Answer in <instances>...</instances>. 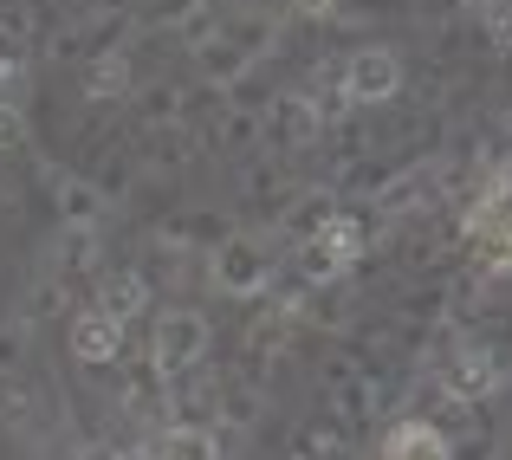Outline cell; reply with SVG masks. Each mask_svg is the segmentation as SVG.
I'll use <instances>...</instances> for the list:
<instances>
[{
  "label": "cell",
  "mask_w": 512,
  "mask_h": 460,
  "mask_svg": "<svg viewBox=\"0 0 512 460\" xmlns=\"http://www.w3.org/2000/svg\"><path fill=\"white\" fill-rule=\"evenodd\" d=\"M448 448H454V441L441 435V422H428V415H402V422H389L376 460H448Z\"/></svg>",
  "instance_id": "9c48e42d"
},
{
  "label": "cell",
  "mask_w": 512,
  "mask_h": 460,
  "mask_svg": "<svg viewBox=\"0 0 512 460\" xmlns=\"http://www.w3.org/2000/svg\"><path fill=\"white\" fill-rule=\"evenodd\" d=\"M78 91H85L91 104H111V98H130L137 91V72H130V52L124 46H104L85 59V72H78Z\"/></svg>",
  "instance_id": "8fae6325"
},
{
  "label": "cell",
  "mask_w": 512,
  "mask_h": 460,
  "mask_svg": "<svg viewBox=\"0 0 512 460\" xmlns=\"http://www.w3.org/2000/svg\"><path fill=\"white\" fill-rule=\"evenodd\" d=\"M338 188H305V195H292L286 208H279V227H286L292 234V247H299V240H312L318 227H331L338 221Z\"/></svg>",
  "instance_id": "4fadbf2b"
},
{
  "label": "cell",
  "mask_w": 512,
  "mask_h": 460,
  "mask_svg": "<svg viewBox=\"0 0 512 460\" xmlns=\"http://www.w3.org/2000/svg\"><path fill=\"white\" fill-rule=\"evenodd\" d=\"M26 363V318H0V376Z\"/></svg>",
  "instance_id": "ffe728a7"
},
{
  "label": "cell",
  "mask_w": 512,
  "mask_h": 460,
  "mask_svg": "<svg viewBox=\"0 0 512 460\" xmlns=\"http://www.w3.org/2000/svg\"><path fill=\"white\" fill-rule=\"evenodd\" d=\"M292 13H299V20H312V26H325V20H338V7L344 0H286Z\"/></svg>",
  "instance_id": "cb8c5ba5"
},
{
  "label": "cell",
  "mask_w": 512,
  "mask_h": 460,
  "mask_svg": "<svg viewBox=\"0 0 512 460\" xmlns=\"http://www.w3.org/2000/svg\"><path fill=\"white\" fill-rule=\"evenodd\" d=\"M221 26H227V20H221V7H214V0H195V7L175 20V33H182V46H188V52H201L214 33H221Z\"/></svg>",
  "instance_id": "d6986e66"
},
{
  "label": "cell",
  "mask_w": 512,
  "mask_h": 460,
  "mask_svg": "<svg viewBox=\"0 0 512 460\" xmlns=\"http://www.w3.org/2000/svg\"><path fill=\"white\" fill-rule=\"evenodd\" d=\"M188 156H195V130H188V124L156 130V162H188Z\"/></svg>",
  "instance_id": "44dd1931"
},
{
  "label": "cell",
  "mask_w": 512,
  "mask_h": 460,
  "mask_svg": "<svg viewBox=\"0 0 512 460\" xmlns=\"http://www.w3.org/2000/svg\"><path fill=\"white\" fill-rule=\"evenodd\" d=\"M260 52H273V20L266 26H221V33L195 52V65H201V78H208L214 91H227L260 65Z\"/></svg>",
  "instance_id": "277c9868"
},
{
  "label": "cell",
  "mask_w": 512,
  "mask_h": 460,
  "mask_svg": "<svg viewBox=\"0 0 512 460\" xmlns=\"http://www.w3.org/2000/svg\"><path fill=\"white\" fill-rule=\"evenodd\" d=\"M65 305V286H59V279H39V286H33V299H26V311H20V318L26 324H33V318H52V311H59Z\"/></svg>",
  "instance_id": "603a6c76"
},
{
  "label": "cell",
  "mask_w": 512,
  "mask_h": 460,
  "mask_svg": "<svg viewBox=\"0 0 512 460\" xmlns=\"http://www.w3.org/2000/svg\"><path fill=\"white\" fill-rule=\"evenodd\" d=\"M461 7L487 13V20H512V0H461Z\"/></svg>",
  "instance_id": "484cf974"
},
{
  "label": "cell",
  "mask_w": 512,
  "mask_h": 460,
  "mask_svg": "<svg viewBox=\"0 0 512 460\" xmlns=\"http://www.w3.org/2000/svg\"><path fill=\"white\" fill-rule=\"evenodd\" d=\"M78 460H117V448H85Z\"/></svg>",
  "instance_id": "f1b7e54d"
},
{
  "label": "cell",
  "mask_w": 512,
  "mask_h": 460,
  "mask_svg": "<svg viewBox=\"0 0 512 460\" xmlns=\"http://www.w3.org/2000/svg\"><path fill=\"white\" fill-rule=\"evenodd\" d=\"M20 143H26V111H20V98H0V156L20 150Z\"/></svg>",
  "instance_id": "7402d4cb"
},
{
  "label": "cell",
  "mask_w": 512,
  "mask_h": 460,
  "mask_svg": "<svg viewBox=\"0 0 512 460\" xmlns=\"http://www.w3.org/2000/svg\"><path fill=\"white\" fill-rule=\"evenodd\" d=\"M214 7H253V0H214Z\"/></svg>",
  "instance_id": "f546056e"
},
{
  "label": "cell",
  "mask_w": 512,
  "mask_h": 460,
  "mask_svg": "<svg viewBox=\"0 0 512 460\" xmlns=\"http://www.w3.org/2000/svg\"><path fill=\"white\" fill-rule=\"evenodd\" d=\"M208 286L227 292V299H260V292H273V253H266V240L221 234L208 247Z\"/></svg>",
  "instance_id": "7a4b0ae2"
},
{
  "label": "cell",
  "mask_w": 512,
  "mask_h": 460,
  "mask_svg": "<svg viewBox=\"0 0 512 460\" xmlns=\"http://www.w3.org/2000/svg\"><path fill=\"white\" fill-rule=\"evenodd\" d=\"M208 344H214V324L201 318V311L175 305V311L156 318V331H150V370L163 376V383H175V376H188V370L208 363Z\"/></svg>",
  "instance_id": "3957f363"
},
{
  "label": "cell",
  "mask_w": 512,
  "mask_h": 460,
  "mask_svg": "<svg viewBox=\"0 0 512 460\" xmlns=\"http://www.w3.org/2000/svg\"><path fill=\"white\" fill-rule=\"evenodd\" d=\"M338 91L344 104H389L402 91V59L389 46H357L338 65Z\"/></svg>",
  "instance_id": "8992f818"
},
{
  "label": "cell",
  "mask_w": 512,
  "mask_h": 460,
  "mask_svg": "<svg viewBox=\"0 0 512 460\" xmlns=\"http://www.w3.org/2000/svg\"><path fill=\"white\" fill-rule=\"evenodd\" d=\"M91 13H130V0H91Z\"/></svg>",
  "instance_id": "83f0119b"
},
{
  "label": "cell",
  "mask_w": 512,
  "mask_h": 460,
  "mask_svg": "<svg viewBox=\"0 0 512 460\" xmlns=\"http://www.w3.org/2000/svg\"><path fill=\"white\" fill-rule=\"evenodd\" d=\"M156 460H221V428H156L150 435Z\"/></svg>",
  "instance_id": "9a60e30c"
},
{
  "label": "cell",
  "mask_w": 512,
  "mask_h": 460,
  "mask_svg": "<svg viewBox=\"0 0 512 460\" xmlns=\"http://www.w3.org/2000/svg\"><path fill=\"white\" fill-rule=\"evenodd\" d=\"M500 389H506V363L493 357L487 344H461L441 363V396L448 402H467V409H474V402H493Z\"/></svg>",
  "instance_id": "5b68a950"
},
{
  "label": "cell",
  "mask_w": 512,
  "mask_h": 460,
  "mask_svg": "<svg viewBox=\"0 0 512 460\" xmlns=\"http://www.w3.org/2000/svg\"><path fill=\"white\" fill-rule=\"evenodd\" d=\"M376 227L363 221V214H338L331 227H318L312 240H299L292 247V286L318 292V286H338V279L350 273V266L363 260V247H370Z\"/></svg>",
  "instance_id": "6da1fadb"
},
{
  "label": "cell",
  "mask_w": 512,
  "mask_h": 460,
  "mask_svg": "<svg viewBox=\"0 0 512 460\" xmlns=\"http://www.w3.org/2000/svg\"><path fill=\"white\" fill-rule=\"evenodd\" d=\"M65 337H72V357H78V363H117V357H124V324L104 318L98 305L78 311Z\"/></svg>",
  "instance_id": "7c38bea8"
},
{
  "label": "cell",
  "mask_w": 512,
  "mask_h": 460,
  "mask_svg": "<svg viewBox=\"0 0 512 460\" xmlns=\"http://www.w3.org/2000/svg\"><path fill=\"white\" fill-rule=\"evenodd\" d=\"M104 311V318H117L130 331V324L150 311V279L137 273V266H117V273H98V299H91Z\"/></svg>",
  "instance_id": "30bf717a"
},
{
  "label": "cell",
  "mask_w": 512,
  "mask_h": 460,
  "mask_svg": "<svg viewBox=\"0 0 512 460\" xmlns=\"http://www.w3.org/2000/svg\"><path fill=\"white\" fill-rule=\"evenodd\" d=\"M52 279H59V286H72V279H98V234H85V227H59V240H52Z\"/></svg>",
  "instance_id": "5bb4252c"
},
{
  "label": "cell",
  "mask_w": 512,
  "mask_h": 460,
  "mask_svg": "<svg viewBox=\"0 0 512 460\" xmlns=\"http://www.w3.org/2000/svg\"><path fill=\"white\" fill-rule=\"evenodd\" d=\"M474 240H480V253H487V266H493V273H512V201H506L500 214H493L487 227H480Z\"/></svg>",
  "instance_id": "ac0fdd59"
},
{
  "label": "cell",
  "mask_w": 512,
  "mask_h": 460,
  "mask_svg": "<svg viewBox=\"0 0 512 460\" xmlns=\"http://www.w3.org/2000/svg\"><path fill=\"white\" fill-rule=\"evenodd\" d=\"M117 460H156V454H150V441H137V448H117Z\"/></svg>",
  "instance_id": "4316f807"
},
{
  "label": "cell",
  "mask_w": 512,
  "mask_h": 460,
  "mask_svg": "<svg viewBox=\"0 0 512 460\" xmlns=\"http://www.w3.org/2000/svg\"><path fill=\"white\" fill-rule=\"evenodd\" d=\"M260 383H247V376H221V409H214V422H221V435H247L253 422H260Z\"/></svg>",
  "instance_id": "2e32d148"
},
{
  "label": "cell",
  "mask_w": 512,
  "mask_h": 460,
  "mask_svg": "<svg viewBox=\"0 0 512 460\" xmlns=\"http://www.w3.org/2000/svg\"><path fill=\"white\" fill-rule=\"evenodd\" d=\"M260 117H266V143H279V150H312L318 130H325V111H318L312 91H279Z\"/></svg>",
  "instance_id": "52a82bcc"
},
{
  "label": "cell",
  "mask_w": 512,
  "mask_h": 460,
  "mask_svg": "<svg viewBox=\"0 0 512 460\" xmlns=\"http://www.w3.org/2000/svg\"><path fill=\"white\" fill-rule=\"evenodd\" d=\"M448 460H500L493 441H461V448H448Z\"/></svg>",
  "instance_id": "d4e9b609"
},
{
  "label": "cell",
  "mask_w": 512,
  "mask_h": 460,
  "mask_svg": "<svg viewBox=\"0 0 512 460\" xmlns=\"http://www.w3.org/2000/svg\"><path fill=\"white\" fill-rule=\"evenodd\" d=\"M104 214H111V195H104L91 175H59V182H52V221H59V227H85V234H98Z\"/></svg>",
  "instance_id": "ba28073f"
},
{
  "label": "cell",
  "mask_w": 512,
  "mask_h": 460,
  "mask_svg": "<svg viewBox=\"0 0 512 460\" xmlns=\"http://www.w3.org/2000/svg\"><path fill=\"white\" fill-rule=\"evenodd\" d=\"M253 143H266V117H260V111L234 104V111H221V117H214V137H208V150H221V156H240V150H253Z\"/></svg>",
  "instance_id": "e0dca14e"
}]
</instances>
